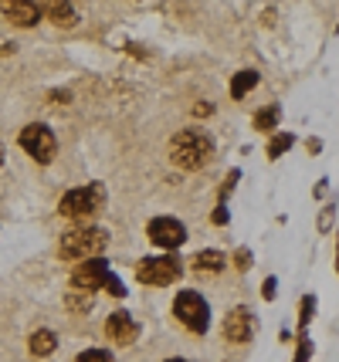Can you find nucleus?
<instances>
[{"label":"nucleus","instance_id":"nucleus-1","mask_svg":"<svg viewBox=\"0 0 339 362\" xmlns=\"http://www.w3.org/2000/svg\"><path fill=\"white\" fill-rule=\"evenodd\" d=\"M214 159V139L204 129H180L170 139V163L180 170H204Z\"/></svg>","mask_w":339,"mask_h":362},{"label":"nucleus","instance_id":"nucleus-26","mask_svg":"<svg viewBox=\"0 0 339 362\" xmlns=\"http://www.w3.org/2000/svg\"><path fill=\"white\" fill-rule=\"evenodd\" d=\"M336 271H339V244H336Z\"/></svg>","mask_w":339,"mask_h":362},{"label":"nucleus","instance_id":"nucleus-27","mask_svg":"<svg viewBox=\"0 0 339 362\" xmlns=\"http://www.w3.org/2000/svg\"><path fill=\"white\" fill-rule=\"evenodd\" d=\"M0 166H4V146H0Z\"/></svg>","mask_w":339,"mask_h":362},{"label":"nucleus","instance_id":"nucleus-20","mask_svg":"<svg viewBox=\"0 0 339 362\" xmlns=\"http://www.w3.org/2000/svg\"><path fill=\"white\" fill-rule=\"evenodd\" d=\"M102 288H105V291H109L113 298H122V295H126V284L119 281L115 274H109V278H105V284H102Z\"/></svg>","mask_w":339,"mask_h":362},{"label":"nucleus","instance_id":"nucleus-13","mask_svg":"<svg viewBox=\"0 0 339 362\" xmlns=\"http://www.w3.org/2000/svg\"><path fill=\"white\" fill-rule=\"evenodd\" d=\"M28 349H31L34 359H45V356H51V352L58 349V335L51 329H38L31 339H28Z\"/></svg>","mask_w":339,"mask_h":362},{"label":"nucleus","instance_id":"nucleus-4","mask_svg":"<svg viewBox=\"0 0 339 362\" xmlns=\"http://www.w3.org/2000/svg\"><path fill=\"white\" fill-rule=\"evenodd\" d=\"M173 315H177L183 329L194 332V335H204L210 329V308L204 295H197V291H180L173 298Z\"/></svg>","mask_w":339,"mask_h":362},{"label":"nucleus","instance_id":"nucleus-21","mask_svg":"<svg viewBox=\"0 0 339 362\" xmlns=\"http://www.w3.org/2000/svg\"><path fill=\"white\" fill-rule=\"evenodd\" d=\"M309 356H312V342H309V335L302 332V335H299V352H295V362H309Z\"/></svg>","mask_w":339,"mask_h":362},{"label":"nucleus","instance_id":"nucleus-16","mask_svg":"<svg viewBox=\"0 0 339 362\" xmlns=\"http://www.w3.org/2000/svg\"><path fill=\"white\" fill-rule=\"evenodd\" d=\"M65 305H68V312H79V315H85V312L96 305V295H88V291H68Z\"/></svg>","mask_w":339,"mask_h":362},{"label":"nucleus","instance_id":"nucleus-2","mask_svg":"<svg viewBox=\"0 0 339 362\" xmlns=\"http://www.w3.org/2000/svg\"><path fill=\"white\" fill-rule=\"evenodd\" d=\"M102 210H105V187L102 183H85V187L68 189L58 204V214L79 227H88Z\"/></svg>","mask_w":339,"mask_h":362},{"label":"nucleus","instance_id":"nucleus-19","mask_svg":"<svg viewBox=\"0 0 339 362\" xmlns=\"http://www.w3.org/2000/svg\"><path fill=\"white\" fill-rule=\"evenodd\" d=\"M75 362H115V356L109 349H85Z\"/></svg>","mask_w":339,"mask_h":362},{"label":"nucleus","instance_id":"nucleus-11","mask_svg":"<svg viewBox=\"0 0 339 362\" xmlns=\"http://www.w3.org/2000/svg\"><path fill=\"white\" fill-rule=\"evenodd\" d=\"M105 335L113 339L115 346H132L136 342V335H139V325H136V318L126 315V312H113L109 322H105Z\"/></svg>","mask_w":339,"mask_h":362},{"label":"nucleus","instance_id":"nucleus-7","mask_svg":"<svg viewBox=\"0 0 339 362\" xmlns=\"http://www.w3.org/2000/svg\"><path fill=\"white\" fill-rule=\"evenodd\" d=\"M109 274H113V271H109V261H105V257L81 261V264H75V271H71V288H75V291H88V295H96L98 288L105 284Z\"/></svg>","mask_w":339,"mask_h":362},{"label":"nucleus","instance_id":"nucleus-24","mask_svg":"<svg viewBox=\"0 0 339 362\" xmlns=\"http://www.w3.org/2000/svg\"><path fill=\"white\" fill-rule=\"evenodd\" d=\"M261 295H265V301L275 298V278H268V281H265V291H261Z\"/></svg>","mask_w":339,"mask_h":362},{"label":"nucleus","instance_id":"nucleus-23","mask_svg":"<svg viewBox=\"0 0 339 362\" xmlns=\"http://www.w3.org/2000/svg\"><path fill=\"white\" fill-rule=\"evenodd\" d=\"M234 268H238V271L251 268V251H238V254H234Z\"/></svg>","mask_w":339,"mask_h":362},{"label":"nucleus","instance_id":"nucleus-17","mask_svg":"<svg viewBox=\"0 0 339 362\" xmlns=\"http://www.w3.org/2000/svg\"><path fill=\"white\" fill-rule=\"evenodd\" d=\"M292 146H295V136H292V132H278V136L268 142V159H278L282 153H289Z\"/></svg>","mask_w":339,"mask_h":362},{"label":"nucleus","instance_id":"nucleus-22","mask_svg":"<svg viewBox=\"0 0 339 362\" xmlns=\"http://www.w3.org/2000/svg\"><path fill=\"white\" fill-rule=\"evenodd\" d=\"M312 312H316V298H302V318H299V325H302V329L309 325Z\"/></svg>","mask_w":339,"mask_h":362},{"label":"nucleus","instance_id":"nucleus-8","mask_svg":"<svg viewBox=\"0 0 339 362\" xmlns=\"http://www.w3.org/2000/svg\"><path fill=\"white\" fill-rule=\"evenodd\" d=\"M146 237L156 247H163V251H177L180 244L187 240V227L177 217H156V221H149V227H146Z\"/></svg>","mask_w":339,"mask_h":362},{"label":"nucleus","instance_id":"nucleus-12","mask_svg":"<svg viewBox=\"0 0 339 362\" xmlns=\"http://www.w3.org/2000/svg\"><path fill=\"white\" fill-rule=\"evenodd\" d=\"M194 271H200V274H221L227 264V254L224 251H200L194 254Z\"/></svg>","mask_w":339,"mask_h":362},{"label":"nucleus","instance_id":"nucleus-3","mask_svg":"<svg viewBox=\"0 0 339 362\" xmlns=\"http://www.w3.org/2000/svg\"><path fill=\"white\" fill-rule=\"evenodd\" d=\"M109 244V234L98 230V227H71L62 234V244H58V254L71 261V264H81V261H92V257H102Z\"/></svg>","mask_w":339,"mask_h":362},{"label":"nucleus","instance_id":"nucleus-15","mask_svg":"<svg viewBox=\"0 0 339 362\" xmlns=\"http://www.w3.org/2000/svg\"><path fill=\"white\" fill-rule=\"evenodd\" d=\"M255 85H258V71H238V75L231 78V95H234V98H244Z\"/></svg>","mask_w":339,"mask_h":362},{"label":"nucleus","instance_id":"nucleus-6","mask_svg":"<svg viewBox=\"0 0 339 362\" xmlns=\"http://www.w3.org/2000/svg\"><path fill=\"white\" fill-rule=\"evenodd\" d=\"M21 149L34 159V163H51L54 153H58V139H54V132L48 126H41V122H31V126L21 129Z\"/></svg>","mask_w":339,"mask_h":362},{"label":"nucleus","instance_id":"nucleus-25","mask_svg":"<svg viewBox=\"0 0 339 362\" xmlns=\"http://www.w3.org/2000/svg\"><path fill=\"white\" fill-rule=\"evenodd\" d=\"M214 223H227V210H224V206H217V210H214Z\"/></svg>","mask_w":339,"mask_h":362},{"label":"nucleus","instance_id":"nucleus-18","mask_svg":"<svg viewBox=\"0 0 339 362\" xmlns=\"http://www.w3.org/2000/svg\"><path fill=\"white\" fill-rule=\"evenodd\" d=\"M278 115H282V112H278V105H268L265 112H258V115H255V129H261V132H272V129L278 126Z\"/></svg>","mask_w":339,"mask_h":362},{"label":"nucleus","instance_id":"nucleus-14","mask_svg":"<svg viewBox=\"0 0 339 362\" xmlns=\"http://www.w3.org/2000/svg\"><path fill=\"white\" fill-rule=\"evenodd\" d=\"M41 7H45V14H48L58 28H71V24L79 21V14H75L71 4H41Z\"/></svg>","mask_w":339,"mask_h":362},{"label":"nucleus","instance_id":"nucleus-28","mask_svg":"<svg viewBox=\"0 0 339 362\" xmlns=\"http://www.w3.org/2000/svg\"><path fill=\"white\" fill-rule=\"evenodd\" d=\"M166 362H190V359H166Z\"/></svg>","mask_w":339,"mask_h":362},{"label":"nucleus","instance_id":"nucleus-9","mask_svg":"<svg viewBox=\"0 0 339 362\" xmlns=\"http://www.w3.org/2000/svg\"><path fill=\"white\" fill-rule=\"evenodd\" d=\"M224 339L231 346H248L251 339H255V315H251V308H231L224 315Z\"/></svg>","mask_w":339,"mask_h":362},{"label":"nucleus","instance_id":"nucleus-5","mask_svg":"<svg viewBox=\"0 0 339 362\" xmlns=\"http://www.w3.org/2000/svg\"><path fill=\"white\" fill-rule=\"evenodd\" d=\"M183 274V264H180V257L173 254H160V257H146L139 261V268H136V278L143 284H156V288H166V284H173Z\"/></svg>","mask_w":339,"mask_h":362},{"label":"nucleus","instance_id":"nucleus-10","mask_svg":"<svg viewBox=\"0 0 339 362\" xmlns=\"http://www.w3.org/2000/svg\"><path fill=\"white\" fill-rule=\"evenodd\" d=\"M0 11H4V17H7L11 24H17V28H34V24L41 21V14H45V7L34 4V0H4Z\"/></svg>","mask_w":339,"mask_h":362}]
</instances>
